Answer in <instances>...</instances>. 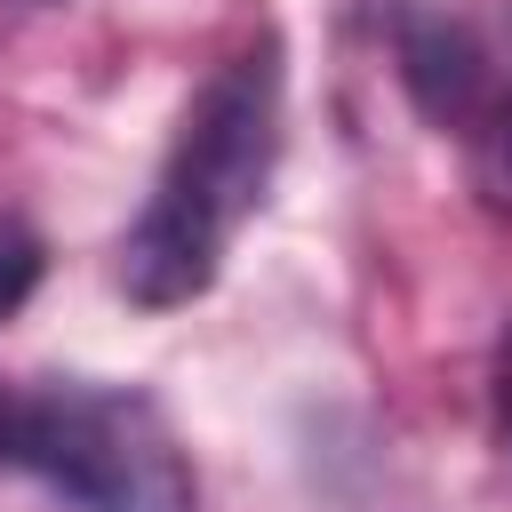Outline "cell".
Returning <instances> with one entry per match:
<instances>
[{"label":"cell","mask_w":512,"mask_h":512,"mask_svg":"<svg viewBox=\"0 0 512 512\" xmlns=\"http://www.w3.org/2000/svg\"><path fill=\"white\" fill-rule=\"evenodd\" d=\"M280 104H288L280 40H256L200 80V96L184 104L176 144H168V160L120 240V288L136 304H152V312L192 304L224 272L240 224L256 216V200L272 184Z\"/></svg>","instance_id":"cell-1"},{"label":"cell","mask_w":512,"mask_h":512,"mask_svg":"<svg viewBox=\"0 0 512 512\" xmlns=\"http://www.w3.org/2000/svg\"><path fill=\"white\" fill-rule=\"evenodd\" d=\"M16 464L72 512H192V464L168 416L120 384H40L16 416Z\"/></svg>","instance_id":"cell-2"},{"label":"cell","mask_w":512,"mask_h":512,"mask_svg":"<svg viewBox=\"0 0 512 512\" xmlns=\"http://www.w3.org/2000/svg\"><path fill=\"white\" fill-rule=\"evenodd\" d=\"M464 152H472V176H480V192L496 200V208H512V72H504V88L472 112V128H464Z\"/></svg>","instance_id":"cell-3"},{"label":"cell","mask_w":512,"mask_h":512,"mask_svg":"<svg viewBox=\"0 0 512 512\" xmlns=\"http://www.w3.org/2000/svg\"><path fill=\"white\" fill-rule=\"evenodd\" d=\"M32 280H40V240H32L16 216H0V320L32 296Z\"/></svg>","instance_id":"cell-4"},{"label":"cell","mask_w":512,"mask_h":512,"mask_svg":"<svg viewBox=\"0 0 512 512\" xmlns=\"http://www.w3.org/2000/svg\"><path fill=\"white\" fill-rule=\"evenodd\" d=\"M496 424H504V440H512V328H504V344H496Z\"/></svg>","instance_id":"cell-5"},{"label":"cell","mask_w":512,"mask_h":512,"mask_svg":"<svg viewBox=\"0 0 512 512\" xmlns=\"http://www.w3.org/2000/svg\"><path fill=\"white\" fill-rule=\"evenodd\" d=\"M16 416H24V392L0 384V464H16Z\"/></svg>","instance_id":"cell-6"}]
</instances>
